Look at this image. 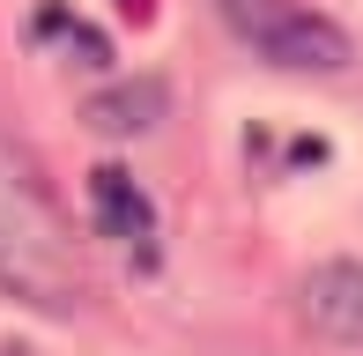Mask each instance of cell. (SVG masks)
<instances>
[{
  "instance_id": "obj_6",
  "label": "cell",
  "mask_w": 363,
  "mask_h": 356,
  "mask_svg": "<svg viewBox=\"0 0 363 356\" xmlns=\"http://www.w3.org/2000/svg\"><path fill=\"white\" fill-rule=\"evenodd\" d=\"M126 8H134V15H148V0H126Z\"/></svg>"
},
{
  "instance_id": "obj_1",
  "label": "cell",
  "mask_w": 363,
  "mask_h": 356,
  "mask_svg": "<svg viewBox=\"0 0 363 356\" xmlns=\"http://www.w3.org/2000/svg\"><path fill=\"white\" fill-rule=\"evenodd\" d=\"M0 289L30 312H74L82 297V245L60 208L45 164L0 134Z\"/></svg>"
},
{
  "instance_id": "obj_2",
  "label": "cell",
  "mask_w": 363,
  "mask_h": 356,
  "mask_svg": "<svg viewBox=\"0 0 363 356\" xmlns=\"http://www.w3.org/2000/svg\"><path fill=\"white\" fill-rule=\"evenodd\" d=\"M216 15L230 23V38L245 52H259L267 67H296V74H341L356 60L349 30L334 15L304 8V0H216Z\"/></svg>"
},
{
  "instance_id": "obj_5",
  "label": "cell",
  "mask_w": 363,
  "mask_h": 356,
  "mask_svg": "<svg viewBox=\"0 0 363 356\" xmlns=\"http://www.w3.org/2000/svg\"><path fill=\"white\" fill-rule=\"evenodd\" d=\"M156 111H163V89H156V82H134V89L89 96V126H104V134H141Z\"/></svg>"
},
{
  "instance_id": "obj_4",
  "label": "cell",
  "mask_w": 363,
  "mask_h": 356,
  "mask_svg": "<svg viewBox=\"0 0 363 356\" xmlns=\"http://www.w3.org/2000/svg\"><path fill=\"white\" fill-rule=\"evenodd\" d=\"M304 319L326 334V342L363 349V267L356 260H326L304 274Z\"/></svg>"
},
{
  "instance_id": "obj_3",
  "label": "cell",
  "mask_w": 363,
  "mask_h": 356,
  "mask_svg": "<svg viewBox=\"0 0 363 356\" xmlns=\"http://www.w3.org/2000/svg\"><path fill=\"white\" fill-rule=\"evenodd\" d=\"M89 208H96V230L104 238L134 245V260H156V208H148V193L134 186V171L96 164L89 171Z\"/></svg>"
}]
</instances>
